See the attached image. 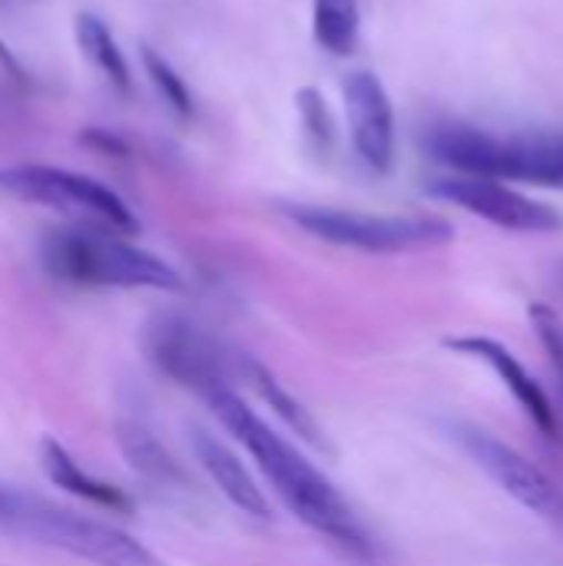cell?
<instances>
[{"mask_svg": "<svg viewBox=\"0 0 563 566\" xmlns=\"http://www.w3.org/2000/svg\"><path fill=\"white\" fill-rule=\"evenodd\" d=\"M219 424L246 448L275 497L329 547L352 560H375V541L345 494L275 428H269L232 388L206 395Z\"/></svg>", "mask_w": 563, "mask_h": 566, "instance_id": "6da1fadb", "label": "cell"}, {"mask_svg": "<svg viewBox=\"0 0 563 566\" xmlns=\"http://www.w3.org/2000/svg\"><path fill=\"white\" fill-rule=\"evenodd\" d=\"M425 149L461 176L563 189V133L494 136L468 123H438L425 133Z\"/></svg>", "mask_w": 563, "mask_h": 566, "instance_id": "7a4b0ae2", "label": "cell"}, {"mask_svg": "<svg viewBox=\"0 0 563 566\" xmlns=\"http://www.w3.org/2000/svg\"><path fill=\"white\" fill-rule=\"evenodd\" d=\"M43 269L83 289H183V275L159 255L119 239V232H103L90 226L56 229L40 245Z\"/></svg>", "mask_w": 563, "mask_h": 566, "instance_id": "3957f363", "label": "cell"}, {"mask_svg": "<svg viewBox=\"0 0 563 566\" xmlns=\"http://www.w3.org/2000/svg\"><path fill=\"white\" fill-rule=\"evenodd\" d=\"M0 531L93 566H166L126 531L10 488H0Z\"/></svg>", "mask_w": 563, "mask_h": 566, "instance_id": "277c9868", "label": "cell"}, {"mask_svg": "<svg viewBox=\"0 0 563 566\" xmlns=\"http://www.w3.org/2000/svg\"><path fill=\"white\" fill-rule=\"evenodd\" d=\"M282 212L302 232L329 245L375 252V255L431 252L455 242V226L438 216H375V212L305 206V202H285Z\"/></svg>", "mask_w": 563, "mask_h": 566, "instance_id": "5b68a950", "label": "cell"}, {"mask_svg": "<svg viewBox=\"0 0 563 566\" xmlns=\"http://www.w3.org/2000/svg\"><path fill=\"white\" fill-rule=\"evenodd\" d=\"M0 189L20 202L46 206L76 219H86L100 229L133 235L139 232V219L133 209L100 179L60 169V166H40V163H20L0 169Z\"/></svg>", "mask_w": 563, "mask_h": 566, "instance_id": "8992f818", "label": "cell"}, {"mask_svg": "<svg viewBox=\"0 0 563 566\" xmlns=\"http://www.w3.org/2000/svg\"><path fill=\"white\" fill-rule=\"evenodd\" d=\"M149 361L183 388L212 395L232 388V375H242V358H232L209 332L183 315H159L146 325Z\"/></svg>", "mask_w": 563, "mask_h": 566, "instance_id": "52a82bcc", "label": "cell"}, {"mask_svg": "<svg viewBox=\"0 0 563 566\" xmlns=\"http://www.w3.org/2000/svg\"><path fill=\"white\" fill-rule=\"evenodd\" d=\"M448 431L458 441V448L475 461V468H481L508 497H514L524 511L563 531V491L538 464H531L518 448L504 444L478 424L451 421Z\"/></svg>", "mask_w": 563, "mask_h": 566, "instance_id": "ba28073f", "label": "cell"}, {"mask_svg": "<svg viewBox=\"0 0 563 566\" xmlns=\"http://www.w3.org/2000/svg\"><path fill=\"white\" fill-rule=\"evenodd\" d=\"M435 199H445L471 216H481L484 222L508 229V232H554L561 229L563 219L548 206L538 202L501 179H484V176H441L428 186Z\"/></svg>", "mask_w": 563, "mask_h": 566, "instance_id": "9c48e42d", "label": "cell"}, {"mask_svg": "<svg viewBox=\"0 0 563 566\" xmlns=\"http://www.w3.org/2000/svg\"><path fill=\"white\" fill-rule=\"evenodd\" d=\"M342 93L355 153L368 169L388 172L395 163V109L385 83L368 70H355L348 73Z\"/></svg>", "mask_w": 563, "mask_h": 566, "instance_id": "30bf717a", "label": "cell"}, {"mask_svg": "<svg viewBox=\"0 0 563 566\" xmlns=\"http://www.w3.org/2000/svg\"><path fill=\"white\" fill-rule=\"evenodd\" d=\"M455 355H465V358H475V361H484L498 381L511 391V398L518 401V408L528 415V421L544 434V438H557V408L551 405L548 391L541 388V381L524 368V361L504 348L501 342L494 338H484V335H461V338H448L445 342Z\"/></svg>", "mask_w": 563, "mask_h": 566, "instance_id": "8fae6325", "label": "cell"}, {"mask_svg": "<svg viewBox=\"0 0 563 566\" xmlns=\"http://www.w3.org/2000/svg\"><path fill=\"white\" fill-rule=\"evenodd\" d=\"M192 454L202 464V471L209 474V481L219 488V494L236 511H242L256 521H269L272 511H269L262 484L256 481V474L239 461V454L226 441H219L216 434H209L202 428H192Z\"/></svg>", "mask_w": 563, "mask_h": 566, "instance_id": "7c38bea8", "label": "cell"}, {"mask_svg": "<svg viewBox=\"0 0 563 566\" xmlns=\"http://www.w3.org/2000/svg\"><path fill=\"white\" fill-rule=\"evenodd\" d=\"M116 444L129 461L133 474L143 478L159 494H179L189 488L186 471L173 461L166 444L156 438L153 424L139 411H123L116 418Z\"/></svg>", "mask_w": 563, "mask_h": 566, "instance_id": "4fadbf2b", "label": "cell"}, {"mask_svg": "<svg viewBox=\"0 0 563 566\" xmlns=\"http://www.w3.org/2000/svg\"><path fill=\"white\" fill-rule=\"evenodd\" d=\"M40 468L46 471V478H50L56 488H63V491H70V494H76V497L96 504V507H106V511H129V497H126L119 488H113V484H106V481L86 474V471L76 464V458H73L63 444H56L53 438H43V441H40Z\"/></svg>", "mask_w": 563, "mask_h": 566, "instance_id": "5bb4252c", "label": "cell"}, {"mask_svg": "<svg viewBox=\"0 0 563 566\" xmlns=\"http://www.w3.org/2000/svg\"><path fill=\"white\" fill-rule=\"evenodd\" d=\"M275 415H279V421L285 424V428H292L302 441H309V444H315V448H325V434H322V428H319V421L309 415V408H302L279 381H275V375L269 371V368H262L259 361H252V358H242V375H239Z\"/></svg>", "mask_w": 563, "mask_h": 566, "instance_id": "9a60e30c", "label": "cell"}, {"mask_svg": "<svg viewBox=\"0 0 563 566\" xmlns=\"http://www.w3.org/2000/svg\"><path fill=\"white\" fill-rule=\"evenodd\" d=\"M76 43L83 50V56L119 90V93H129L133 90V73H129V63L116 43V36L110 33V27L96 17V13H80L76 17Z\"/></svg>", "mask_w": 563, "mask_h": 566, "instance_id": "2e32d148", "label": "cell"}, {"mask_svg": "<svg viewBox=\"0 0 563 566\" xmlns=\"http://www.w3.org/2000/svg\"><path fill=\"white\" fill-rule=\"evenodd\" d=\"M312 33L322 50L332 56H348L358 46L362 33V3L358 0H312Z\"/></svg>", "mask_w": 563, "mask_h": 566, "instance_id": "e0dca14e", "label": "cell"}, {"mask_svg": "<svg viewBox=\"0 0 563 566\" xmlns=\"http://www.w3.org/2000/svg\"><path fill=\"white\" fill-rule=\"evenodd\" d=\"M143 66H146V73H149L156 93L163 96V103H166L179 119H189L192 109H196V106H192V93H189L186 80L173 70V63H169L163 53H156L153 46H143Z\"/></svg>", "mask_w": 563, "mask_h": 566, "instance_id": "ac0fdd59", "label": "cell"}, {"mask_svg": "<svg viewBox=\"0 0 563 566\" xmlns=\"http://www.w3.org/2000/svg\"><path fill=\"white\" fill-rule=\"evenodd\" d=\"M531 325H534V332H538V338H541V345H544V352L551 358V368H554V375H557L563 388V325L557 312L548 308V305H531Z\"/></svg>", "mask_w": 563, "mask_h": 566, "instance_id": "d6986e66", "label": "cell"}, {"mask_svg": "<svg viewBox=\"0 0 563 566\" xmlns=\"http://www.w3.org/2000/svg\"><path fill=\"white\" fill-rule=\"evenodd\" d=\"M295 103H299L302 123H305V129L312 133V139L322 143V146H329L332 136H335V123H332V113H329V106H325V96H322L319 90L305 86V90H299Z\"/></svg>", "mask_w": 563, "mask_h": 566, "instance_id": "ffe728a7", "label": "cell"}, {"mask_svg": "<svg viewBox=\"0 0 563 566\" xmlns=\"http://www.w3.org/2000/svg\"><path fill=\"white\" fill-rule=\"evenodd\" d=\"M83 143H90V146H96L100 153H110V156H123L126 153V143L119 136L106 133V129H86Z\"/></svg>", "mask_w": 563, "mask_h": 566, "instance_id": "44dd1931", "label": "cell"}, {"mask_svg": "<svg viewBox=\"0 0 563 566\" xmlns=\"http://www.w3.org/2000/svg\"><path fill=\"white\" fill-rule=\"evenodd\" d=\"M7 3H10V0H0V7H7Z\"/></svg>", "mask_w": 563, "mask_h": 566, "instance_id": "7402d4cb", "label": "cell"}]
</instances>
